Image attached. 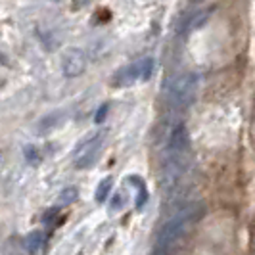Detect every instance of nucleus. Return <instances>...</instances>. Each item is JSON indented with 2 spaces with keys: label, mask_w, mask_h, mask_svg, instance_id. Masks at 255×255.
<instances>
[{
  "label": "nucleus",
  "mask_w": 255,
  "mask_h": 255,
  "mask_svg": "<svg viewBox=\"0 0 255 255\" xmlns=\"http://www.w3.org/2000/svg\"><path fill=\"white\" fill-rule=\"evenodd\" d=\"M204 213L205 205L202 202L182 205L179 211L163 225V229L159 232V238H157V246H155V255L169 254L179 244L180 238L188 232V229L194 227L200 219L204 217Z\"/></svg>",
  "instance_id": "1"
},
{
  "label": "nucleus",
  "mask_w": 255,
  "mask_h": 255,
  "mask_svg": "<svg viewBox=\"0 0 255 255\" xmlns=\"http://www.w3.org/2000/svg\"><path fill=\"white\" fill-rule=\"evenodd\" d=\"M196 92H198V77L196 73H180L177 75L171 85H169V90H167V100H169V106L173 110H186L194 98H196Z\"/></svg>",
  "instance_id": "2"
},
{
  "label": "nucleus",
  "mask_w": 255,
  "mask_h": 255,
  "mask_svg": "<svg viewBox=\"0 0 255 255\" xmlns=\"http://www.w3.org/2000/svg\"><path fill=\"white\" fill-rule=\"evenodd\" d=\"M190 161V150H167V159L163 165V177L161 186L165 192H173L177 188L179 180L188 169Z\"/></svg>",
  "instance_id": "3"
},
{
  "label": "nucleus",
  "mask_w": 255,
  "mask_h": 255,
  "mask_svg": "<svg viewBox=\"0 0 255 255\" xmlns=\"http://www.w3.org/2000/svg\"><path fill=\"white\" fill-rule=\"evenodd\" d=\"M106 132L104 130H98V132H92L89 136H85L83 140L77 144L75 152H73V159H75V169H87L90 167L98 153L102 150V142Z\"/></svg>",
  "instance_id": "4"
},
{
  "label": "nucleus",
  "mask_w": 255,
  "mask_h": 255,
  "mask_svg": "<svg viewBox=\"0 0 255 255\" xmlns=\"http://www.w3.org/2000/svg\"><path fill=\"white\" fill-rule=\"evenodd\" d=\"M87 69V56L85 52L79 50V48H67L64 52V58H62V71L65 77L73 79L85 73Z\"/></svg>",
  "instance_id": "5"
},
{
  "label": "nucleus",
  "mask_w": 255,
  "mask_h": 255,
  "mask_svg": "<svg viewBox=\"0 0 255 255\" xmlns=\"http://www.w3.org/2000/svg\"><path fill=\"white\" fill-rule=\"evenodd\" d=\"M138 79H140V67H138V64H132V65H127V67H121L114 75L112 83H114V87H117V89H125V87L134 85Z\"/></svg>",
  "instance_id": "6"
},
{
  "label": "nucleus",
  "mask_w": 255,
  "mask_h": 255,
  "mask_svg": "<svg viewBox=\"0 0 255 255\" xmlns=\"http://www.w3.org/2000/svg\"><path fill=\"white\" fill-rule=\"evenodd\" d=\"M23 246H25L29 255H42L44 254V248H46V236H44V232H40V230L29 232L25 236V240H23Z\"/></svg>",
  "instance_id": "7"
},
{
  "label": "nucleus",
  "mask_w": 255,
  "mask_h": 255,
  "mask_svg": "<svg viewBox=\"0 0 255 255\" xmlns=\"http://www.w3.org/2000/svg\"><path fill=\"white\" fill-rule=\"evenodd\" d=\"M112 188H114V179H112V177H106V179L100 180V184H98V188H96V202H98V204H104V202L108 200Z\"/></svg>",
  "instance_id": "8"
},
{
  "label": "nucleus",
  "mask_w": 255,
  "mask_h": 255,
  "mask_svg": "<svg viewBox=\"0 0 255 255\" xmlns=\"http://www.w3.org/2000/svg\"><path fill=\"white\" fill-rule=\"evenodd\" d=\"M77 198H79V190H77L75 186H69V188H64V190L60 192V196H58V205H69L77 202Z\"/></svg>",
  "instance_id": "9"
},
{
  "label": "nucleus",
  "mask_w": 255,
  "mask_h": 255,
  "mask_svg": "<svg viewBox=\"0 0 255 255\" xmlns=\"http://www.w3.org/2000/svg\"><path fill=\"white\" fill-rule=\"evenodd\" d=\"M209 15H211V10H204V12H198L190 19V23H188V29H190V31H196V29L204 27L205 23H207V19H209Z\"/></svg>",
  "instance_id": "10"
},
{
  "label": "nucleus",
  "mask_w": 255,
  "mask_h": 255,
  "mask_svg": "<svg viewBox=\"0 0 255 255\" xmlns=\"http://www.w3.org/2000/svg\"><path fill=\"white\" fill-rule=\"evenodd\" d=\"M128 182L130 184H134V186H138V200H136V207L140 209L144 202L148 200V190H146V186H144V182H142L138 177H128Z\"/></svg>",
  "instance_id": "11"
},
{
  "label": "nucleus",
  "mask_w": 255,
  "mask_h": 255,
  "mask_svg": "<svg viewBox=\"0 0 255 255\" xmlns=\"http://www.w3.org/2000/svg\"><path fill=\"white\" fill-rule=\"evenodd\" d=\"M23 153H25V159L31 163V165H38V163L42 161V155H40V152H38L37 146L27 144L25 148H23Z\"/></svg>",
  "instance_id": "12"
},
{
  "label": "nucleus",
  "mask_w": 255,
  "mask_h": 255,
  "mask_svg": "<svg viewBox=\"0 0 255 255\" xmlns=\"http://www.w3.org/2000/svg\"><path fill=\"white\" fill-rule=\"evenodd\" d=\"M138 67H140V79L148 81L153 73V60L152 58H146V60L138 62Z\"/></svg>",
  "instance_id": "13"
},
{
  "label": "nucleus",
  "mask_w": 255,
  "mask_h": 255,
  "mask_svg": "<svg viewBox=\"0 0 255 255\" xmlns=\"http://www.w3.org/2000/svg\"><path fill=\"white\" fill-rule=\"evenodd\" d=\"M108 110H110V106H108V104H102V106H100V110L96 112L94 121H96V123H102L104 119H106V115H108Z\"/></svg>",
  "instance_id": "14"
},
{
  "label": "nucleus",
  "mask_w": 255,
  "mask_h": 255,
  "mask_svg": "<svg viewBox=\"0 0 255 255\" xmlns=\"http://www.w3.org/2000/svg\"><path fill=\"white\" fill-rule=\"evenodd\" d=\"M58 215V209L56 207H52L50 211H46L44 215H42V223H46V225H50L52 221H54V217Z\"/></svg>",
  "instance_id": "15"
},
{
  "label": "nucleus",
  "mask_w": 255,
  "mask_h": 255,
  "mask_svg": "<svg viewBox=\"0 0 255 255\" xmlns=\"http://www.w3.org/2000/svg\"><path fill=\"white\" fill-rule=\"evenodd\" d=\"M121 205H123V196H121V192H117L115 194V198L112 200V209H121Z\"/></svg>",
  "instance_id": "16"
},
{
  "label": "nucleus",
  "mask_w": 255,
  "mask_h": 255,
  "mask_svg": "<svg viewBox=\"0 0 255 255\" xmlns=\"http://www.w3.org/2000/svg\"><path fill=\"white\" fill-rule=\"evenodd\" d=\"M87 4H90V0H73V10H81Z\"/></svg>",
  "instance_id": "17"
},
{
  "label": "nucleus",
  "mask_w": 255,
  "mask_h": 255,
  "mask_svg": "<svg viewBox=\"0 0 255 255\" xmlns=\"http://www.w3.org/2000/svg\"><path fill=\"white\" fill-rule=\"evenodd\" d=\"M2 163H4V153L0 152V169H2Z\"/></svg>",
  "instance_id": "18"
},
{
  "label": "nucleus",
  "mask_w": 255,
  "mask_h": 255,
  "mask_svg": "<svg viewBox=\"0 0 255 255\" xmlns=\"http://www.w3.org/2000/svg\"><path fill=\"white\" fill-rule=\"evenodd\" d=\"M190 2H194V4H198V2H204V0H190Z\"/></svg>",
  "instance_id": "19"
}]
</instances>
